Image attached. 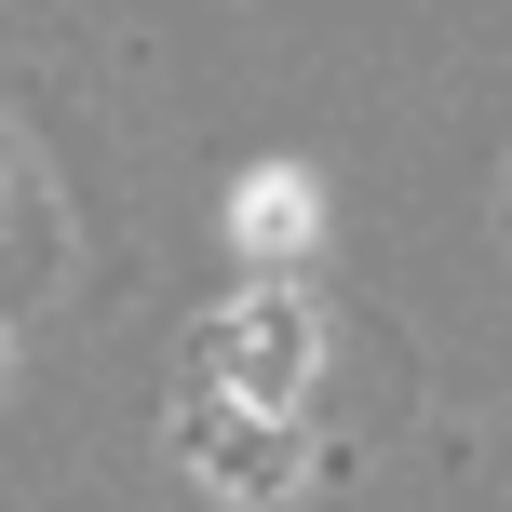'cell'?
Masks as SVG:
<instances>
[{"label": "cell", "mask_w": 512, "mask_h": 512, "mask_svg": "<svg viewBox=\"0 0 512 512\" xmlns=\"http://www.w3.org/2000/svg\"><path fill=\"white\" fill-rule=\"evenodd\" d=\"M310 351H324V337H310V297L297 283H256V297H230L203 324V391H230V405H297L310 391Z\"/></svg>", "instance_id": "cell-1"}, {"label": "cell", "mask_w": 512, "mask_h": 512, "mask_svg": "<svg viewBox=\"0 0 512 512\" xmlns=\"http://www.w3.org/2000/svg\"><path fill=\"white\" fill-rule=\"evenodd\" d=\"M176 459L203 472V486H230V499H283L297 486V432H283L270 405H230V391L176 405Z\"/></svg>", "instance_id": "cell-2"}, {"label": "cell", "mask_w": 512, "mask_h": 512, "mask_svg": "<svg viewBox=\"0 0 512 512\" xmlns=\"http://www.w3.org/2000/svg\"><path fill=\"white\" fill-rule=\"evenodd\" d=\"M243 243H256V256H297V243H310V189H297V176H256V189H243Z\"/></svg>", "instance_id": "cell-3"}]
</instances>
